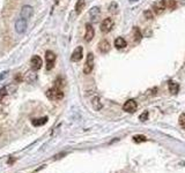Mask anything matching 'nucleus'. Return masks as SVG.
<instances>
[{"mask_svg": "<svg viewBox=\"0 0 185 173\" xmlns=\"http://www.w3.org/2000/svg\"><path fill=\"white\" fill-rule=\"evenodd\" d=\"M93 107H94L95 111H99V110L102 109V103H101L99 97H95L93 99Z\"/></svg>", "mask_w": 185, "mask_h": 173, "instance_id": "nucleus-20", "label": "nucleus"}, {"mask_svg": "<svg viewBox=\"0 0 185 173\" xmlns=\"http://www.w3.org/2000/svg\"><path fill=\"white\" fill-rule=\"evenodd\" d=\"M27 25H28L27 24V20L20 17L15 22V30H16L17 34H25V30H27Z\"/></svg>", "mask_w": 185, "mask_h": 173, "instance_id": "nucleus-6", "label": "nucleus"}, {"mask_svg": "<svg viewBox=\"0 0 185 173\" xmlns=\"http://www.w3.org/2000/svg\"><path fill=\"white\" fill-rule=\"evenodd\" d=\"M45 60H46V71H51V69L54 67V62H56V54H54L52 51H46Z\"/></svg>", "mask_w": 185, "mask_h": 173, "instance_id": "nucleus-3", "label": "nucleus"}, {"mask_svg": "<svg viewBox=\"0 0 185 173\" xmlns=\"http://www.w3.org/2000/svg\"><path fill=\"white\" fill-rule=\"evenodd\" d=\"M22 80H23V79H22V75H21V74H16V75H15V82H16V83H21Z\"/></svg>", "mask_w": 185, "mask_h": 173, "instance_id": "nucleus-28", "label": "nucleus"}, {"mask_svg": "<svg viewBox=\"0 0 185 173\" xmlns=\"http://www.w3.org/2000/svg\"><path fill=\"white\" fill-rule=\"evenodd\" d=\"M46 97L51 101H60L64 98V93H62V88H58L54 85L53 88L49 89L46 91Z\"/></svg>", "mask_w": 185, "mask_h": 173, "instance_id": "nucleus-1", "label": "nucleus"}, {"mask_svg": "<svg viewBox=\"0 0 185 173\" xmlns=\"http://www.w3.org/2000/svg\"><path fill=\"white\" fill-rule=\"evenodd\" d=\"M109 12L111 13V14H116V13L118 12V4L117 2H111L110 6H109Z\"/></svg>", "mask_w": 185, "mask_h": 173, "instance_id": "nucleus-22", "label": "nucleus"}, {"mask_svg": "<svg viewBox=\"0 0 185 173\" xmlns=\"http://www.w3.org/2000/svg\"><path fill=\"white\" fill-rule=\"evenodd\" d=\"M113 28V21L111 20V19H104L102 21V23H101V31L104 32V34H107L111 30V29Z\"/></svg>", "mask_w": 185, "mask_h": 173, "instance_id": "nucleus-8", "label": "nucleus"}, {"mask_svg": "<svg viewBox=\"0 0 185 173\" xmlns=\"http://www.w3.org/2000/svg\"><path fill=\"white\" fill-rule=\"evenodd\" d=\"M46 122H48V118L46 117L37 118V119H33V120H31V124H33V126H35V127H39V126L45 125Z\"/></svg>", "mask_w": 185, "mask_h": 173, "instance_id": "nucleus-14", "label": "nucleus"}, {"mask_svg": "<svg viewBox=\"0 0 185 173\" xmlns=\"http://www.w3.org/2000/svg\"><path fill=\"white\" fill-rule=\"evenodd\" d=\"M179 125L182 126V128L185 129V113H182L179 117Z\"/></svg>", "mask_w": 185, "mask_h": 173, "instance_id": "nucleus-26", "label": "nucleus"}, {"mask_svg": "<svg viewBox=\"0 0 185 173\" xmlns=\"http://www.w3.org/2000/svg\"><path fill=\"white\" fill-rule=\"evenodd\" d=\"M93 68H94V54L88 53L85 66H83V73L85 74H90L93 72Z\"/></svg>", "mask_w": 185, "mask_h": 173, "instance_id": "nucleus-2", "label": "nucleus"}, {"mask_svg": "<svg viewBox=\"0 0 185 173\" xmlns=\"http://www.w3.org/2000/svg\"><path fill=\"white\" fill-rule=\"evenodd\" d=\"M145 17L147 19V20H152L153 17H154V14H153V12L150 11V9H148V11H146V12L144 13Z\"/></svg>", "mask_w": 185, "mask_h": 173, "instance_id": "nucleus-25", "label": "nucleus"}, {"mask_svg": "<svg viewBox=\"0 0 185 173\" xmlns=\"http://www.w3.org/2000/svg\"><path fill=\"white\" fill-rule=\"evenodd\" d=\"M167 8L169 9H175L176 8V0H167Z\"/></svg>", "mask_w": 185, "mask_h": 173, "instance_id": "nucleus-24", "label": "nucleus"}, {"mask_svg": "<svg viewBox=\"0 0 185 173\" xmlns=\"http://www.w3.org/2000/svg\"><path fill=\"white\" fill-rule=\"evenodd\" d=\"M42 65H43V61H42L41 57L34 56L33 58H31V60H30V68H31L33 72L39 71L42 67Z\"/></svg>", "mask_w": 185, "mask_h": 173, "instance_id": "nucleus-5", "label": "nucleus"}, {"mask_svg": "<svg viewBox=\"0 0 185 173\" xmlns=\"http://www.w3.org/2000/svg\"><path fill=\"white\" fill-rule=\"evenodd\" d=\"M168 88H169V93L171 95H177L179 91V84L175 82V81H169L168 82Z\"/></svg>", "mask_w": 185, "mask_h": 173, "instance_id": "nucleus-12", "label": "nucleus"}, {"mask_svg": "<svg viewBox=\"0 0 185 173\" xmlns=\"http://www.w3.org/2000/svg\"><path fill=\"white\" fill-rule=\"evenodd\" d=\"M141 38H142V35H141V32H140V29L138 28V27H136L134 28V30H133V39H134V42H140L141 40Z\"/></svg>", "mask_w": 185, "mask_h": 173, "instance_id": "nucleus-19", "label": "nucleus"}, {"mask_svg": "<svg viewBox=\"0 0 185 173\" xmlns=\"http://www.w3.org/2000/svg\"><path fill=\"white\" fill-rule=\"evenodd\" d=\"M136 1H138V0H130V2H136Z\"/></svg>", "mask_w": 185, "mask_h": 173, "instance_id": "nucleus-30", "label": "nucleus"}, {"mask_svg": "<svg viewBox=\"0 0 185 173\" xmlns=\"http://www.w3.org/2000/svg\"><path fill=\"white\" fill-rule=\"evenodd\" d=\"M31 16H33V7H31V6H29V5L23 6L22 9H21V16L20 17H22V19H25V20L28 21Z\"/></svg>", "mask_w": 185, "mask_h": 173, "instance_id": "nucleus-10", "label": "nucleus"}, {"mask_svg": "<svg viewBox=\"0 0 185 173\" xmlns=\"http://www.w3.org/2000/svg\"><path fill=\"white\" fill-rule=\"evenodd\" d=\"M133 141L136 142V143H141V142L147 141V137L145 136V135H136V136H133Z\"/></svg>", "mask_w": 185, "mask_h": 173, "instance_id": "nucleus-23", "label": "nucleus"}, {"mask_svg": "<svg viewBox=\"0 0 185 173\" xmlns=\"http://www.w3.org/2000/svg\"><path fill=\"white\" fill-rule=\"evenodd\" d=\"M148 114H149V113H148V111H145L144 113H141V114H140V117H139V119H140V121H146L148 119Z\"/></svg>", "mask_w": 185, "mask_h": 173, "instance_id": "nucleus-27", "label": "nucleus"}, {"mask_svg": "<svg viewBox=\"0 0 185 173\" xmlns=\"http://www.w3.org/2000/svg\"><path fill=\"white\" fill-rule=\"evenodd\" d=\"M82 56H83V48L82 46H78V48H75L72 53V56H71V60L73 61V62H78L82 59Z\"/></svg>", "mask_w": 185, "mask_h": 173, "instance_id": "nucleus-9", "label": "nucleus"}, {"mask_svg": "<svg viewBox=\"0 0 185 173\" xmlns=\"http://www.w3.org/2000/svg\"><path fill=\"white\" fill-rule=\"evenodd\" d=\"M165 8H167V0H159L153 5V12L157 14V15H160V14L163 13Z\"/></svg>", "mask_w": 185, "mask_h": 173, "instance_id": "nucleus-4", "label": "nucleus"}, {"mask_svg": "<svg viewBox=\"0 0 185 173\" xmlns=\"http://www.w3.org/2000/svg\"><path fill=\"white\" fill-rule=\"evenodd\" d=\"M99 13H101V11H99V7H93L90 9V12H89V16H90L91 21H96L97 19H99Z\"/></svg>", "mask_w": 185, "mask_h": 173, "instance_id": "nucleus-15", "label": "nucleus"}, {"mask_svg": "<svg viewBox=\"0 0 185 173\" xmlns=\"http://www.w3.org/2000/svg\"><path fill=\"white\" fill-rule=\"evenodd\" d=\"M136 107H138V104H136V102L134 101V99H128V101L125 102V104L123 105V110L125 112H128V113H133L136 110Z\"/></svg>", "mask_w": 185, "mask_h": 173, "instance_id": "nucleus-7", "label": "nucleus"}, {"mask_svg": "<svg viewBox=\"0 0 185 173\" xmlns=\"http://www.w3.org/2000/svg\"><path fill=\"white\" fill-rule=\"evenodd\" d=\"M126 45H127V43H126V40L124 39L123 37H118V38L115 39V46L117 48H126Z\"/></svg>", "mask_w": 185, "mask_h": 173, "instance_id": "nucleus-16", "label": "nucleus"}, {"mask_svg": "<svg viewBox=\"0 0 185 173\" xmlns=\"http://www.w3.org/2000/svg\"><path fill=\"white\" fill-rule=\"evenodd\" d=\"M85 6H86V1L85 0H78L76 4H75V12L78 13V14H80V13L82 12L83 8H85Z\"/></svg>", "mask_w": 185, "mask_h": 173, "instance_id": "nucleus-18", "label": "nucleus"}, {"mask_svg": "<svg viewBox=\"0 0 185 173\" xmlns=\"http://www.w3.org/2000/svg\"><path fill=\"white\" fill-rule=\"evenodd\" d=\"M8 95V91H7V87H2L0 88V103H2V101L5 99V97Z\"/></svg>", "mask_w": 185, "mask_h": 173, "instance_id": "nucleus-21", "label": "nucleus"}, {"mask_svg": "<svg viewBox=\"0 0 185 173\" xmlns=\"http://www.w3.org/2000/svg\"><path fill=\"white\" fill-rule=\"evenodd\" d=\"M25 80L27 81L28 83H35V82H36V80H37V75L34 72H29V73H27V74H25Z\"/></svg>", "mask_w": 185, "mask_h": 173, "instance_id": "nucleus-17", "label": "nucleus"}, {"mask_svg": "<svg viewBox=\"0 0 185 173\" xmlns=\"http://www.w3.org/2000/svg\"><path fill=\"white\" fill-rule=\"evenodd\" d=\"M7 74H8V72H2V73H0V80H2V79H5Z\"/></svg>", "mask_w": 185, "mask_h": 173, "instance_id": "nucleus-29", "label": "nucleus"}, {"mask_svg": "<svg viewBox=\"0 0 185 173\" xmlns=\"http://www.w3.org/2000/svg\"><path fill=\"white\" fill-rule=\"evenodd\" d=\"M95 36V30L90 23L86 24V34H85V40L86 42H90Z\"/></svg>", "mask_w": 185, "mask_h": 173, "instance_id": "nucleus-11", "label": "nucleus"}, {"mask_svg": "<svg viewBox=\"0 0 185 173\" xmlns=\"http://www.w3.org/2000/svg\"><path fill=\"white\" fill-rule=\"evenodd\" d=\"M99 50L101 51L102 53H108L110 51V44H109V42L105 39H103L99 42Z\"/></svg>", "mask_w": 185, "mask_h": 173, "instance_id": "nucleus-13", "label": "nucleus"}]
</instances>
